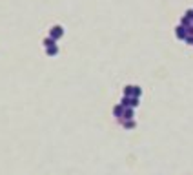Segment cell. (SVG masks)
Here are the masks:
<instances>
[{"mask_svg":"<svg viewBox=\"0 0 193 175\" xmlns=\"http://www.w3.org/2000/svg\"><path fill=\"white\" fill-rule=\"evenodd\" d=\"M51 35H53V39H58V37L62 35V29H60V27H55V29L51 31Z\"/></svg>","mask_w":193,"mask_h":175,"instance_id":"6da1fadb","label":"cell"},{"mask_svg":"<svg viewBox=\"0 0 193 175\" xmlns=\"http://www.w3.org/2000/svg\"><path fill=\"white\" fill-rule=\"evenodd\" d=\"M47 53H49V55H55V53H57V48H49V51H47Z\"/></svg>","mask_w":193,"mask_h":175,"instance_id":"7a4b0ae2","label":"cell"},{"mask_svg":"<svg viewBox=\"0 0 193 175\" xmlns=\"http://www.w3.org/2000/svg\"><path fill=\"white\" fill-rule=\"evenodd\" d=\"M115 113H117V115H120V113H122V108H120V106H118V108H115Z\"/></svg>","mask_w":193,"mask_h":175,"instance_id":"3957f363","label":"cell"}]
</instances>
